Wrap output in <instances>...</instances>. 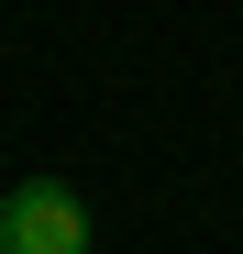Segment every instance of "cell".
<instances>
[{"label":"cell","instance_id":"6da1fadb","mask_svg":"<svg viewBox=\"0 0 243 254\" xmlns=\"http://www.w3.org/2000/svg\"><path fill=\"white\" fill-rule=\"evenodd\" d=\"M0 254H89V210L66 177H22L0 199Z\"/></svg>","mask_w":243,"mask_h":254}]
</instances>
